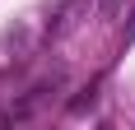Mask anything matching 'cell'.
Segmentation results:
<instances>
[{
	"mask_svg": "<svg viewBox=\"0 0 135 130\" xmlns=\"http://www.w3.org/2000/svg\"><path fill=\"white\" fill-rule=\"evenodd\" d=\"M126 9V0H98V19L107 23V19H117V14Z\"/></svg>",
	"mask_w": 135,
	"mask_h": 130,
	"instance_id": "1",
	"label": "cell"
},
{
	"mask_svg": "<svg viewBox=\"0 0 135 130\" xmlns=\"http://www.w3.org/2000/svg\"><path fill=\"white\" fill-rule=\"evenodd\" d=\"M93 98H98V93H93V88H84V93H79V98H75V102H70V112H84V107H93Z\"/></svg>",
	"mask_w": 135,
	"mask_h": 130,
	"instance_id": "2",
	"label": "cell"
}]
</instances>
